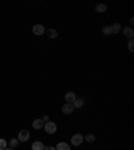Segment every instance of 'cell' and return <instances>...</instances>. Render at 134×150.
<instances>
[{
    "label": "cell",
    "mask_w": 134,
    "mask_h": 150,
    "mask_svg": "<svg viewBox=\"0 0 134 150\" xmlns=\"http://www.w3.org/2000/svg\"><path fill=\"white\" fill-rule=\"evenodd\" d=\"M66 100H67V103H74V100L77 99V95H75V93H72V91H69V93L65 95Z\"/></svg>",
    "instance_id": "obj_7"
},
{
    "label": "cell",
    "mask_w": 134,
    "mask_h": 150,
    "mask_svg": "<svg viewBox=\"0 0 134 150\" xmlns=\"http://www.w3.org/2000/svg\"><path fill=\"white\" fill-rule=\"evenodd\" d=\"M44 150H55V147H52V146H44Z\"/></svg>",
    "instance_id": "obj_20"
},
{
    "label": "cell",
    "mask_w": 134,
    "mask_h": 150,
    "mask_svg": "<svg viewBox=\"0 0 134 150\" xmlns=\"http://www.w3.org/2000/svg\"><path fill=\"white\" fill-rule=\"evenodd\" d=\"M83 139H86L87 142H90V144H91V142H94V141H95V137H94L93 134H87L86 137L83 138Z\"/></svg>",
    "instance_id": "obj_16"
},
{
    "label": "cell",
    "mask_w": 134,
    "mask_h": 150,
    "mask_svg": "<svg viewBox=\"0 0 134 150\" xmlns=\"http://www.w3.org/2000/svg\"><path fill=\"white\" fill-rule=\"evenodd\" d=\"M107 9V7L105 6V4H98L97 7H95V11H98V12H105Z\"/></svg>",
    "instance_id": "obj_15"
},
{
    "label": "cell",
    "mask_w": 134,
    "mask_h": 150,
    "mask_svg": "<svg viewBox=\"0 0 134 150\" xmlns=\"http://www.w3.org/2000/svg\"><path fill=\"white\" fill-rule=\"evenodd\" d=\"M28 139H30V131H28L27 129H23V130L19 131V134H18L19 142H27Z\"/></svg>",
    "instance_id": "obj_1"
},
{
    "label": "cell",
    "mask_w": 134,
    "mask_h": 150,
    "mask_svg": "<svg viewBox=\"0 0 134 150\" xmlns=\"http://www.w3.org/2000/svg\"><path fill=\"white\" fill-rule=\"evenodd\" d=\"M110 31H111V34H118L121 31V24L119 23H114L113 25H110Z\"/></svg>",
    "instance_id": "obj_9"
},
{
    "label": "cell",
    "mask_w": 134,
    "mask_h": 150,
    "mask_svg": "<svg viewBox=\"0 0 134 150\" xmlns=\"http://www.w3.org/2000/svg\"><path fill=\"white\" fill-rule=\"evenodd\" d=\"M83 103H84V100L82 99V98H77V99L74 100V103H72V106H74V109L75 107H82Z\"/></svg>",
    "instance_id": "obj_13"
},
{
    "label": "cell",
    "mask_w": 134,
    "mask_h": 150,
    "mask_svg": "<svg viewBox=\"0 0 134 150\" xmlns=\"http://www.w3.org/2000/svg\"><path fill=\"white\" fill-rule=\"evenodd\" d=\"M44 130H46V133L47 134H54V133H55L56 131V123H54V122H46V123H44Z\"/></svg>",
    "instance_id": "obj_2"
},
{
    "label": "cell",
    "mask_w": 134,
    "mask_h": 150,
    "mask_svg": "<svg viewBox=\"0 0 134 150\" xmlns=\"http://www.w3.org/2000/svg\"><path fill=\"white\" fill-rule=\"evenodd\" d=\"M32 32L39 36V35H43L44 32H46V30H44V27L42 24H35L34 27H32Z\"/></svg>",
    "instance_id": "obj_4"
},
{
    "label": "cell",
    "mask_w": 134,
    "mask_h": 150,
    "mask_svg": "<svg viewBox=\"0 0 134 150\" xmlns=\"http://www.w3.org/2000/svg\"><path fill=\"white\" fill-rule=\"evenodd\" d=\"M72 110H74V106H72V103H66L62 106V112L63 114H71Z\"/></svg>",
    "instance_id": "obj_5"
},
{
    "label": "cell",
    "mask_w": 134,
    "mask_h": 150,
    "mask_svg": "<svg viewBox=\"0 0 134 150\" xmlns=\"http://www.w3.org/2000/svg\"><path fill=\"white\" fill-rule=\"evenodd\" d=\"M129 50H130V52H134V40L133 39L129 40Z\"/></svg>",
    "instance_id": "obj_19"
},
{
    "label": "cell",
    "mask_w": 134,
    "mask_h": 150,
    "mask_svg": "<svg viewBox=\"0 0 134 150\" xmlns=\"http://www.w3.org/2000/svg\"><path fill=\"white\" fill-rule=\"evenodd\" d=\"M18 144H19L18 138H12V139H9V142H8L9 149H13V147H16V146H18Z\"/></svg>",
    "instance_id": "obj_14"
},
{
    "label": "cell",
    "mask_w": 134,
    "mask_h": 150,
    "mask_svg": "<svg viewBox=\"0 0 134 150\" xmlns=\"http://www.w3.org/2000/svg\"><path fill=\"white\" fill-rule=\"evenodd\" d=\"M102 32H103L105 35H110V34H111V31H110V27H109V25L103 27V28H102Z\"/></svg>",
    "instance_id": "obj_18"
},
{
    "label": "cell",
    "mask_w": 134,
    "mask_h": 150,
    "mask_svg": "<svg viewBox=\"0 0 134 150\" xmlns=\"http://www.w3.org/2000/svg\"><path fill=\"white\" fill-rule=\"evenodd\" d=\"M83 142V135H81V134H75V135H72V138H71V144H72V146H79V145Z\"/></svg>",
    "instance_id": "obj_3"
},
{
    "label": "cell",
    "mask_w": 134,
    "mask_h": 150,
    "mask_svg": "<svg viewBox=\"0 0 134 150\" xmlns=\"http://www.w3.org/2000/svg\"><path fill=\"white\" fill-rule=\"evenodd\" d=\"M7 147V141L3 139V138H0V150H4Z\"/></svg>",
    "instance_id": "obj_17"
},
{
    "label": "cell",
    "mask_w": 134,
    "mask_h": 150,
    "mask_svg": "<svg viewBox=\"0 0 134 150\" xmlns=\"http://www.w3.org/2000/svg\"><path fill=\"white\" fill-rule=\"evenodd\" d=\"M4 150H12V149H7V147H6V149H4Z\"/></svg>",
    "instance_id": "obj_22"
},
{
    "label": "cell",
    "mask_w": 134,
    "mask_h": 150,
    "mask_svg": "<svg viewBox=\"0 0 134 150\" xmlns=\"http://www.w3.org/2000/svg\"><path fill=\"white\" fill-rule=\"evenodd\" d=\"M46 34H47V36L50 38V39H55V38L58 36V32H56V30H54V28H50V30H47Z\"/></svg>",
    "instance_id": "obj_10"
},
{
    "label": "cell",
    "mask_w": 134,
    "mask_h": 150,
    "mask_svg": "<svg viewBox=\"0 0 134 150\" xmlns=\"http://www.w3.org/2000/svg\"><path fill=\"white\" fill-rule=\"evenodd\" d=\"M42 121H43V122H48V115H44L43 118H42Z\"/></svg>",
    "instance_id": "obj_21"
},
{
    "label": "cell",
    "mask_w": 134,
    "mask_h": 150,
    "mask_svg": "<svg viewBox=\"0 0 134 150\" xmlns=\"http://www.w3.org/2000/svg\"><path fill=\"white\" fill-rule=\"evenodd\" d=\"M55 150H70V145L65 144V142H59V144L56 145Z\"/></svg>",
    "instance_id": "obj_11"
},
{
    "label": "cell",
    "mask_w": 134,
    "mask_h": 150,
    "mask_svg": "<svg viewBox=\"0 0 134 150\" xmlns=\"http://www.w3.org/2000/svg\"><path fill=\"white\" fill-rule=\"evenodd\" d=\"M32 150H44V145L39 141H36V142L32 144Z\"/></svg>",
    "instance_id": "obj_12"
},
{
    "label": "cell",
    "mask_w": 134,
    "mask_h": 150,
    "mask_svg": "<svg viewBox=\"0 0 134 150\" xmlns=\"http://www.w3.org/2000/svg\"><path fill=\"white\" fill-rule=\"evenodd\" d=\"M123 35H125V36H128L129 39H133V36H134L133 28H131V27H125V28H123Z\"/></svg>",
    "instance_id": "obj_8"
},
{
    "label": "cell",
    "mask_w": 134,
    "mask_h": 150,
    "mask_svg": "<svg viewBox=\"0 0 134 150\" xmlns=\"http://www.w3.org/2000/svg\"><path fill=\"white\" fill-rule=\"evenodd\" d=\"M32 127L36 129V130H40V129L44 127V122L42 121L40 118H39V119H35V121L32 122Z\"/></svg>",
    "instance_id": "obj_6"
}]
</instances>
